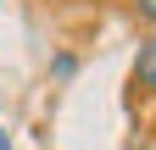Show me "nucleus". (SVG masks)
<instances>
[{"label":"nucleus","mask_w":156,"mask_h":150,"mask_svg":"<svg viewBox=\"0 0 156 150\" xmlns=\"http://www.w3.org/2000/svg\"><path fill=\"white\" fill-rule=\"evenodd\" d=\"M134 89H140V95H156V33L140 39V56H134Z\"/></svg>","instance_id":"1"},{"label":"nucleus","mask_w":156,"mask_h":150,"mask_svg":"<svg viewBox=\"0 0 156 150\" xmlns=\"http://www.w3.org/2000/svg\"><path fill=\"white\" fill-rule=\"evenodd\" d=\"M50 72H56V78H73V72H78V61H73V56H56V61H50Z\"/></svg>","instance_id":"2"},{"label":"nucleus","mask_w":156,"mask_h":150,"mask_svg":"<svg viewBox=\"0 0 156 150\" xmlns=\"http://www.w3.org/2000/svg\"><path fill=\"white\" fill-rule=\"evenodd\" d=\"M134 11H140L145 22H156V0H134Z\"/></svg>","instance_id":"3"},{"label":"nucleus","mask_w":156,"mask_h":150,"mask_svg":"<svg viewBox=\"0 0 156 150\" xmlns=\"http://www.w3.org/2000/svg\"><path fill=\"white\" fill-rule=\"evenodd\" d=\"M0 150H11V139H6V128H0Z\"/></svg>","instance_id":"4"}]
</instances>
